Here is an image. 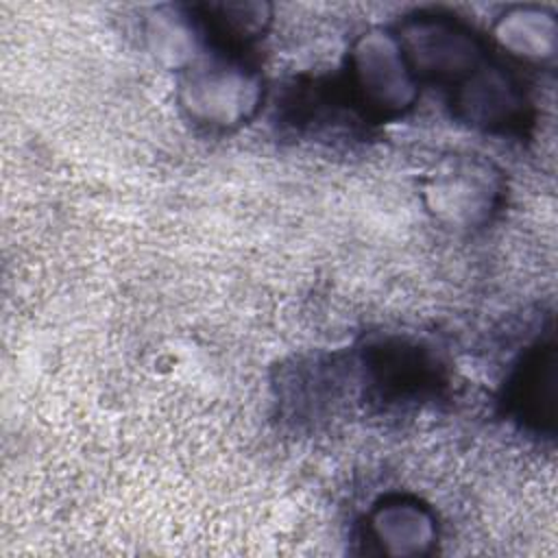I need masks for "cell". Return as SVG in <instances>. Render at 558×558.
Returning <instances> with one entry per match:
<instances>
[{"mask_svg":"<svg viewBox=\"0 0 558 558\" xmlns=\"http://www.w3.org/2000/svg\"><path fill=\"white\" fill-rule=\"evenodd\" d=\"M264 98V76L242 52L211 50L177 81L179 109L190 122L211 133L242 129L259 113Z\"/></svg>","mask_w":558,"mask_h":558,"instance_id":"obj_1","label":"cell"},{"mask_svg":"<svg viewBox=\"0 0 558 558\" xmlns=\"http://www.w3.org/2000/svg\"><path fill=\"white\" fill-rule=\"evenodd\" d=\"M504 170L480 153L453 150L436 159L421 181L427 214L453 231L488 227L506 203Z\"/></svg>","mask_w":558,"mask_h":558,"instance_id":"obj_2","label":"cell"},{"mask_svg":"<svg viewBox=\"0 0 558 558\" xmlns=\"http://www.w3.org/2000/svg\"><path fill=\"white\" fill-rule=\"evenodd\" d=\"M416 81L405 52L390 28L360 33L347 54L344 94L355 113L371 122L405 116L418 100Z\"/></svg>","mask_w":558,"mask_h":558,"instance_id":"obj_3","label":"cell"},{"mask_svg":"<svg viewBox=\"0 0 558 558\" xmlns=\"http://www.w3.org/2000/svg\"><path fill=\"white\" fill-rule=\"evenodd\" d=\"M395 35L416 81L438 85L445 92L488 59L486 44L471 24L442 9L408 13Z\"/></svg>","mask_w":558,"mask_h":558,"instance_id":"obj_4","label":"cell"},{"mask_svg":"<svg viewBox=\"0 0 558 558\" xmlns=\"http://www.w3.org/2000/svg\"><path fill=\"white\" fill-rule=\"evenodd\" d=\"M447 96L453 118L480 133L523 137L534 124V107L521 81L490 57Z\"/></svg>","mask_w":558,"mask_h":558,"instance_id":"obj_5","label":"cell"},{"mask_svg":"<svg viewBox=\"0 0 558 558\" xmlns=\"http://www.w3.org/2000/svg\"><path fill=\"white\" fill-rule=\"evenodd\" d=\"M360 366L364 384L381 403L421 401L438 392L440 364L416 342L381 338L362 349Z\"/></svg>","mask_w":558,"mask_h":558,"instance_id":"obj_6","label":"cell"},{"mask_svg":"<svg viewBox=\"0 0 558 558\" xmlns=\"http://www.w3.org/2000/svg\"><path fill=\"white\" fill-rule=\"evenodd\" d=\"M364 538L384 556L423 558L429 556L438 543V519L436 512L414 495H384L366 512Z\"/></svg>","mask_w":558,"mask_h":558,"instance_id":"obj_7","label":"cell"},{"mask_svg":"<svg viewBox=\"0 0 558 558\" xmlns=\"http://www.w3.org/2000/svg\"><path fill=\"white\" fill-rule=\"evenodd\" d=\"M142 39L159 65L179 74L214 50L194 4L153 7L142 22Z\"/></svg>","mask_w":558,"mask_h":558,"instance_id":"obj_8","label":"cell"},{"mask_svg":"<svg viewBox=\"0 0 558 558\" xmlns=\"http://www.w3.org/2000/svg\"><path fill=\"white\" fill-rule=\"evenodd\" d=\"M556 347L538 342L514 368L506 401L512 416L538 434H554L556 427Z\"/></svg>","mask_w":558,"mask_h":558,"instance_id":"obj_9","label":"cell"},{"mask_svg":"<svg viewBox=\"0 0 558 558\" xmlns=\"http://www.w3.org/2000/svg\"><path fill=\"white\" fill-rule=\"evenodd\" d=\"M493 41L532 68H554L558 59L556 13L543 4L506 7L490 26Z\"/></svg>","mask_w":558,"mask_h":558,"instance_id":"obj_10","label":"cell"},{"mask_svg":"<svg viewBox=\"0 0 558 558\" xmlns=\"http://www.w3.org/2000/svg\"><path fill=\"white\" fill-rule=\"evenodd\" d=\"M214 50L240 52L262 39L272 24V7L262 0H222L194 4Z\"/></svg>","mask_w":558,"mask_h":558,"instance_id":"obj_11","label":"cell"}]
</instances>
